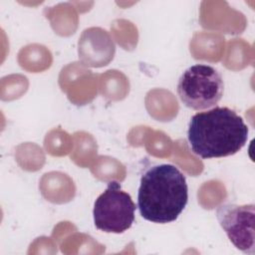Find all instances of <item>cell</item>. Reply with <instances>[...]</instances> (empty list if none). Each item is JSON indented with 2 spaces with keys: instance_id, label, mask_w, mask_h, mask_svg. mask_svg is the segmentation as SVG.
<instances>
[{
  "instance_id": "277c9868",
  "label": "cell",
  "mask_w": 255,
  "mask_h": 255,
  "mask_svg": "<svg viewBox=\"0 0 255 255\" xmlns=\"http://www.w3.org/2000/svg\"><path fill=\"white\" fill-rule=\"evenodd\" d=\"M134 211L135 204L130 195L122 189L118 181L112 180L95 201L94 223L99 230L120 234L131 227Z\"/></svg>"
},
{
  "instance_id": "7a4b0ae2",
  "label": "cell",
  "mask_w": 255,
  "mask_h": 255,
  "mask_svg": "<svg viewBox=\"0 0 255 255\" xmlns=\"http://www.w3.org/2000/svg\"><path fill=\"white\" fill-rule=\"evenodd\" d=\"M188 201L183 173L168 163L148 167L140 177L137 208L142 218L153 223L175 221Z\"/></svg>"
},
{
  "instance_id": "3957f363",
  "label": "cell",
  "mask_w": 255,
  "mask_h": 255,
  "mask_svg": "<svg viewBox=\"0 0 255 255\" xmlns=\"http://www.w3.org/2000/svg\"><path fill=\"white\" fill-rule=\"evenodd\" d=\"M224 82L221 74L212 66L195 64L187 68L177 83V94L187 108L207 110L221 100Z\"/></svg>"
},
{
  "instance_id": "5b68a950",
  "label": "cell",
  "mask_w": 255,
  "mask_h": 255,
  "mask_svg": "<svg viewBox=\"0 0 255 255\" xmlns=\"http://www.w3.org/2000/svg\"><path fill=\"white\" fill-rule=\"evenodd\" d=\"M216 218L230 242L241 252L253 255L255 248V205L226 203L216 210Z\"/></svg>"
},
{
  "instance_id": "6da1fadb",
  "label": "cell",
  "mask_w": 255,
  "mask_h": 255,
  "mask_svg": "<svg viewBox=\"0 0 255 255\" xmlns=\"http://www.w3.org/2000/svg\"><path fill=\"white\" fill-rule=\"evenodd\" d=\"M249 129L243 119L227 107H215L191 117L187 140L197 156L218 158L237 153L247 142Z\"/></svg>"
}]
</instances>
